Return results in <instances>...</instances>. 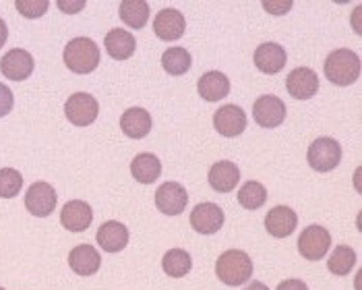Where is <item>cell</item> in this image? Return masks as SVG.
<instances>
[{
	"mask_svg": "<svg viewBox=\"0 0 362 290\" xmlns=\"http://www.w3.org/2000/svg\"><path fill=\"white\" fill-rule=\"evenodd\" d=\"M62 58L73 73L87 75L100 64V48L91 37H75L66 44Z\"/></svg>",
	"mask_w": 362,
	"mask_h": 290,
	"instance_id": "3",
	"label": "cell"
},
{
	"mask_svg": "<svg viewBox=\"0 0 362 290\" xmlns=\"http://www.w3.org/2000/svg\"><path fill=\"white\" fill-rule=\"evenodd\" d=\"M185 29H187L185 15L176 8H164L153 19V31L164 42L180 40L185 35Z\"/></svg>",
	"mask_w": 362,
	"mask_h": 290,
	"instance_id": "14",
	"label": "cell"
},
{
	"mask_svg": "<svg viewBox=\"0 0 362 290\" xmlns=\"http://www.w3.org/2000/svg\"><path fill=\"white\" fill-rule=\"evenodd\" d=\"M329 247H332V234L323 226L313 224L298 236V251L308 261L323 260L327 255Z\"/></svg>",
	"mask_w": 362,
	"mask_h": 290,
	"instance_id": "6",
	"label": "cell"
},
{
	"mask_svg": "<svg viewBox=\"0 0 362 290\" xmlns=\"http://www.w3.org/2000/svg\"><path fill=\"white\" fill-rule=\"evenodd\" d=\"M13 104H15V98H13V91L4 83H0V118L6 116L13 110Z\"/></svg>",
	"mask_w": 362,
	"mask_h": 290,
	"instance_id": "32",
	"label": "cell"
},
{
	"mask_svg": "<svg viewBox=\"0 0 362 290\" xmlns=\"http://www.w3.org/2000/svg\"><path fill=\"white\" fill-rule=\"evenodd\" d=\"M69 265L79 276H93L102 265V257L91 245H79L69 253Z\"/></svg>",
	"mask_w": 362,
	"mask_h": 290,
	"instance_id": "21",
	"label": "cell"
},
{
	"mask_svg": "<svg viewBox=\"0 0 362 290\" xmlns=\"http://www.w3.org/2000/svg\"><path fill=\"white\" fill-rule=\"evenodd\" d=\"M356 263V251L348 245H339L335 247V251L329 255L327 261V269L335 274V276H348L352 272Z\"/></svg>",
	"mask_w": 362,
	"mask_h": 290,
	"instance_id": "27",
	"label": "cell"
},
{
	"mask_svg": "<svg viewBox=\"0 0 362 290\" xmlns=\"http://www.w3.org/2000/svg\"><path fill=\"white\" fill-rule=\"evenodd\" d=\"M298 226V216L292 207L288 205H276L269 209V214L265 216V228L272 236L276 238H286Z\"/></svg>",
	"mask_w": 362,
	"mask_h": 290,
	"instance_id": "15",
	"label": "cell"
},
{
	"mask_svg": "<svg viewBox=\"0 0 362 290\" xmlns=\"http://www.w3.org/2000/svg\"><path fill=\"white\" fill-rule=\"evenodd\" d=\"M93 220V211L89 207V203L81 199H73L69 202L62 211H60V224L71 232H83L91 226Z\"/></svg>",
	"mask_w": 362,
	"mask_h": 290,
	"instance_id": "16",
	"label": "cell"
},
{
	"mask_svg": "<svg viewBox=\"0 0 362 290\" xmlns=\"http://www.w3.org/2000/svg\"><path fill=\"white\" fill-rule=\"evenodd\" d=\"M288 54L276 42H265L255 50V64L265 75H276L286 66Z\"/></svg>",
	"mask_w": 362,
	"mask_h": 290,
	"instance_id": "17",
	"label": "cell"
},
{
	"mask_svg": "<svg viewBox=\"0 0 362 290\" xmlns=\"http://www.w3.org/2000/svg\"><path fill=\"white\" fill-rule=\"evenodd\" d=\"M307 160L313 170H319V173L335 170V166L341 160V145L332 137H319L308 147Z\"/></svg>",
	"mask_w": 362,
	"mask_h": 290,
	"instance_id": "4",
	"label": "cell"
},
{
	"mask_svg": "<svg viewBox=\"0 0 362 290\" xmlns=\"http://www.w3.org/2000/svg\"><path fill=\"white\" fill-rule=\"evenodd\" d=\"M240 180V170L234 162L230 160H222L216 162L209 170V185L218 191V193H230L236 189Z\"/></svg>",
	"mask_w": 362,
	"mask_h": 290,
	"instance_id": "20",
	"label": "cell"
},
{
	"mask_svg": "<svg viewBox=\"0 0 362 290\" xmlns=\"http://www.w3.org/2000/svg\"><path fill=\"white\" fill-rule=\"evenodd\" d=\"M104 44H106L108 54L114 60H127V58H131L135 54V48H137V42H135L133 33L120 28L110 29L108 35H106V40H104Z\"/></svg>",
	"mask_w": 362,
	"mask_h": 290,
	"instance_id": "23",
	"label": "cell"
},
{
	"mask_svg": "<svg viewBox=\"0 0 362 290\" xmlns=\"http://www.w3.org/2000/svg\"><path fill=\"white\" fill-rule=\"evenodd\" d=\"M265 202H267V189L257 180L245 182L238 191V203L247 209H259Z\"/></svg>",
	"mask_w": 362,
	"mask_h": 290,
	"instance_id": "29",
	"label": "cell"
},
{
	"mask_svg": "<svg viewBox=\"0 0 362 290\" xmlns=\"http://www.w3.org/2000/svg\"><path fill=\"white\" fill-rule=\"evenodd\" d=\"M23 187V176L15 168H2L0 170V197L2 199H13L19 195Z\"/></svg>",
	"mask_w": 362,
	"mask_h": 290,
	"instance_id": "30",
	"label": "cell"
},
{
	"mask_svg": "<svg viewBox=\"0 0 362 290\" xmlns=\"http://www.w3.org/2000/svg\"><path fill=\"white\" fill-rule=\"evenodd\" d=\"M216 274L226 286H243L251 280L252 260L240 249H230L216 261Z\"/></svg>",
	"mask_w": 362,
	"mask_h": 290,
	"instance_id": "2",
	"label": "cell"
},
{
	"mask_svg": "<svg viewBox=\"0 0 362 290\" xmlns=\"http://www.w3.org/2000/svg\"><path fill=\"white\" fill-rule=\"evenodd\" d=\"M64 115L75 127H89L100 115V104L91 93L79 91V93H73L66 100Z\"/></svg>",
	"mask_w": 362,
	"mask_h": 290,
	"instance_id": "5",
	"label": "cell"
},
{
	"mask_svg": "<svg viewBox=\"0 0 362 290\" xmlns=\"http://www.w3.org/2000/svg\"><path fill=\"white\" fill-rule=\"evenodd\" d=\"M278 290H308V286L303 282V280L292 278V280H284V282H279Z\"/></svg>",
	"mask_w": 362,
	"mask_h": 290,
	"instance_id": "35",
	"label": "cell"
},
{
	"mask_svg": "<svg viewBox=\"0 0 362 290\" xmlns=\"http://www.w3.org/2000/svg\"><path fill=\"white\" fill-rule=\"evenodd\" d=\"M214 127L222 137H238L247 129V115L236 104H226L214 115Z\"/></svg>",
	"mask_w": 362,
	"mask_h": 290,
	"instance_id": "11",
	"label": "cell"
},
{
	"mask_svg": "<svg viewBox=\"0 0 362 290\" xmlns=\"http://www.w3.org/2000/svg\"><path fill=\"white\" fill-rule=\"evenodd\" d=\"M325 77L337 87L352 86L361 77V57L348 48L334 50L325 60Z\"/></svg>",
	"mask_w": 362,
	"mask_h": 290,
	"instance_id": "1",
	"label": "cell"
},
{
	"mask_svg": "<svg viewBox=\"0 0 362 290\" xmlns=\"http://www.w3.org/2000/svg\"><path fill=\"white\" fill-rule=\"evenodd\" d=\"M58 4V8L62 11V13H79V11H83L85 6V0H75V2H69V0H58L56 2Z\"/></svg>",
	"mask_w": 362,
	"mask_h": 290,
	"instance_id": "34",
	"label": "cell"
},
{
	"mask_svg": "<svg viewBox=\"0 0 362 290\" xmlns=\"http://www.w3.org/2000/svg\"><path fill=\"white\" fill-rule=\"evenodd\" d=\"M118 13L120 19L133 29H143L149 21V4L145 0H122Z\"/></svg>",
	"mask_w": 362,
	"mask_h": 290,
	"instance_id": "25",
	"label": "cell"
},
{
	"mask_svg": "<svg viewBox=\"0 0 362 290\" xmlns=\"http://www.w3.org/2000/svg\"><path fill=\"white\" fill-rule=\"evenodd\" d=\"M245 290H269V289H267L263 282H259V280H252L251 284H249V286H247Z\"/></svg>",
	"mask_w": 362,
	"mask_h": 290,
	"instance_id": "37",
	"label": "cell"
},
{
	"mask_svg": "<svg viewBox=\"0 0 362 290\" xmlns=\"http://www.w3.org/2000/svg\"><path fill=\"white\" fill-rule=\"evenodd\" d=\"M131 174L143 185H151L162 174V162L153 153H139L131 162Z\"/></svg>",
	"mask_w": 362,
	"mask_h": 290,
	"instance_id": "24",
	"label": "cell"
},
{
	"mask_svg": "<svg viewBox=\"0 0 362 290\" xmlns=\"http://www.w3.org/2000/svg\"><path fill=\"white\" fill-rule=\"evenodd\" d=\"M252 118L263 129H276L286 120V104L278 95H272V93L261 95L252 104Z\"/></svg>",
	"mask_w": 362,
	"mask_h": 290,
	"instance_id": "8",
	"label": "cell"
},
{
	"mask_svg": "<svg viewBox=\"0 0 362 290\" xmlns=\"http://www.w3.org/2000/svg\"><path fill=\"white\" fill-rule=\"evenodd\" d=\"M162 267H164V272H166L168 276L182 278V276H187L191 272L193 260H191V255L185 249H170L164 255V260H162Z\"/></svg>",
	"mask_w": 362,
	"mask_h": 290,
	"instance_id": "26",
	"label": "cell"
},
{
	"mask_svg": "<svg viewBox=\"0 0 362 290\" xmlns=\"http://www.w3.org/2000/svg\"><path fill=\"white\" fill-rule=\"evenodd\" d=\"M56 202L58 197H56L54 187L44 180L33 182L25 193V207L35 218H48L56 209Z\"/></svg>",
	"mask_w": 362,
	"mask_h": 290,
	"instance_id": "7",
	"label": "cell"
},
{
	"mask_svg": "<svg viewBox=\"0 0 362 290\" xmlns=\"http://www.w3.org/2000/svg\"><path fill=\"white\" fill-rule=\"evenodd\" d=\"M197 91L207 102H220L230 93V79L220 71H209L199 79Z\"/></svg>",
	"mask_w": 362,
	"mask_h": 290,
	"instance_id": "22",
	"label": "cell"
},
{
	"mask_svg": "<svg viewBox=\"0 0 362 290\" xmlns=\"http://www.w3.org/2000/svg\"><path fill=\"white\" fill-rule=\"evenodd\" d=\"M8 40V29H6V23L0 19V48L4 46V42Z\"/></svg>",
	"mask_w": 362,
	"mask_h": 290,
	"instance_id": "36",
	"label": "cell"
},
{
	"mask_svg": "<svg viewBox=\"0 0 362 290\" xmlns=\"http://www.w3.org/2000/svg\"><path fill=\"white\" fill-rule=\"evenodd\" d=\"M0 290H4V289H2V286H0Z\"/></svg>",
	"mask_w": 362,
	"mask_h": 290,
	"instance_id": "38",
	"label": "cell"
},
{
	"mask_svg": "<svg viewBox=\"0 0 362 290\" xmlns=\"http://www.w3.org/2000/svg\"><path fill=\"white\" fill-rule=\"evenodd\" d=\"M0 73L11 81H25L33 73V57L28 50L13 48L0 60Z\"/></svg>",
	"mask_w": 362,
	"mask_h": 290,
	"instance_id": "10",
	"label": "cell"
},
{
	"mask_svg": "<svg viewBox=\"0 0 362 290\" xmlns=\"http://www.w3.org/2000/svg\"><path fill=\"white\" fill-rule=\"evenodd\" d=\"M151 115L145 108H129L124 115L120 116V129L127 137L131 139H143L151 131Z\"/></svg>",
	"mask_w": 362,
	"mask_h": 290,
	"instance_id": "19",
	"label": "cell"
},
{
	"mask_svg": "<svg viewBox=\"0 0 362 290\" xmlns=\"http://www.w3.org/2000/svg\"><path fill=\"white\" fill-rule=\"evenodd\" d=\"M189 193L180 182L168 180L156 191V207L166 216H180L187 209Z\"/></svg>",
	"mask_w": 362,
	"mask_h": 290,
	"instance_id": "9",
	"label": "cell"
},
{
	"mask_svg": "<svg viewBox=\"0 0 362 290\" xmlns=\"http://www.w3.org/2000/svg\"><path fill=\"white\" fill-rule=\"evenodd\" d=\"M95 238H98V245L106 253H118L129 245V228L124 224L116 222V220H110V222H104L98 228Z\"/></svg>",
	"mask_w": 362,
	"mask_h": 290,
	"instance_id": "18",
	"label": "cell"
},
{
	"mask_svg": "<svg viewBox=\"0 0 362 290\" xmlns=\"http://www.w3.org/2000/svg\"><path fill=\"white\" fill-rule=\"evenodd\" d=\"M15 4H17V11L28 19H37V17L46 15V11L50 6L48 0H17Z\"/></svg>",
	"mask_w": 362,
	"mask_h": 290,
	"instance_id": "31",
	"label": "cell"
},
{
	"mask_svg": "<svg viewBox=\"0 0 362 290\" xmlns=\"http://www.w3.org/2000/svg\"><path fill=\"white\" fill-rule=\"evenodd\" d=\"M191 226L199 234H216L223 226V209L216 203H199L191 211Z\"/></svg>",
	"mask_w": 362,
	"mask_h": 290,
	"instance_id": "13",
	"label": "cell"
},
{
	"mask_svg": "<svg viewBox=\"0 0 362 290\" xmlns=\"http://www.w3.org/2000/svg\"><path fill=\"white\" fill-rule=\"evenodd\" d=\"M292 0H265L263 2V8L272 15H284L292 8Z\"/></svg>",
	"mask_w": 362,
	"mask_h": 290,
	"instance_id": "33",
	"label": "cell"
},
{
	"mask_svg": "<svg viewBox=\"0 0 362 290\" xmlns=\"http://www.w3.org/2000/svg\"><path fill=\"white\" fill-rule=\"evenodd\" d=\"M191 62H193V58L187 52V48H178L176 46V48H170V50H166L162 54V66H164V71L170 73V75H174V77L185 75L191 69Z\"/></svg>",
	"mask_w": 362,
	"mask_h": 290,
	"instance_id": "28",
	"label": "cell"
},
{
	"mask_svg": "<svg viewBox=\"0 0 362 290\" xmlns=\"http://www.w3.org/2000/svg\"><path fill=\"white\" fill-rule=\"evenodd\" d=\"M319 75L308 69V66H298L294 69L288 79H286V89L292 98L296 100H310L319 91Z\"/></svg>",
	"mask_w": 362,
	"mask_h": 290,
	"instance_id": "12",
	"label": "cell"
}]
</instances>
